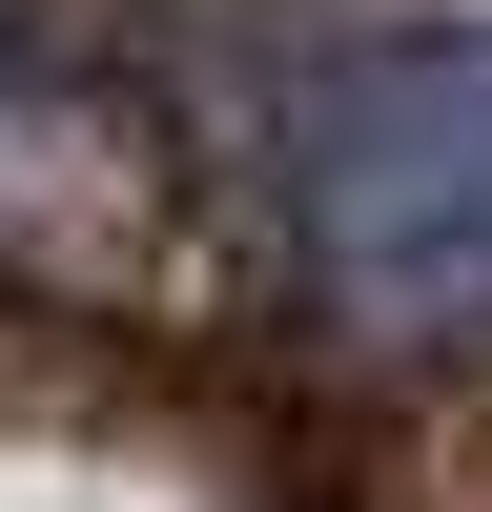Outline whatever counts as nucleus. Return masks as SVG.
Instances as JSON below:
<instances>
[{"label":"nucleus","mask_w":492,"mask_h":512,"mask_svg":"<svg viewBox=\"0 0 492 512\" xmlns=\"http://www.w3.org/2000/svg\"><path fill=\"white\" fill-rule=\"evenodd\" d=\"M164 123L103 82V41L0 21V267L21 287H144L164 267Z\"/></svg>","instance_id":"obj_2"},{"label":"nucleus","mask_w":492,"mask_h":512,"mask_svg":"<svg viewBox=\"0 0 492 512\" xmlns=\"http://www.w3.org/2000/svg\"><path fill=\"white\" fill-rule=\"evenodd\" d=\"M287 267L349 349H492V21L349 41L287 123Z\"/></svg>","instance_id":"obj_1"}]
</instances>
